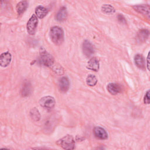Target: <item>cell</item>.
<instances>
[{
    "mask_svg": "<svg viewBox=\"0 0 150 150\" xmlns=\"http://www.w3.org/2000/svg\"><path fill=\"white\" fill-rule=\"evenodd\" d=\"M38 18L36 16V15L33 14L32 15L30 18L27 22L26 25V29L28 33L30 35H33L37 29L38 24Z\"/></svg>",
    "mask_w": 150,
    "mask_h": 150,
    "instance_id": "4",
    "label": "cell"
},
{
    "mask_svg": "<svg viewBox=\"0 0 150 150\" xmlns=\"http://www.w3.org/2000/svg\"><path fill=\"white\" fill-rule=\"evenodd\" d=\"M100 67V63L99 60L96 57H92L91 58L87 63V68L89 70L97 71L99 70Z\"/></svg>",
    "mask_w": 150,
    "mask_h": 150,
    "instance_id": "9",
    "label": "cell"
},
{
    "mask_svg": "<svg viewBox=\"0 0 150 150\" xmlns=\"http://www.w3.org/2000/svg\"><path fill=\"white\" fill-rule=\"evenodd\" d=\"M134 61L135 63L137 65V67H138L139 69H145V60L143 57V56L141 54H137L134 57Z\"/></svg>",
    "mask_w": 150,
    "mask_h": 150,
    "instance_id": "16",
    "label": "cell"
},
{
    "mask_svg": "<svg viewBox=\"0 0 150 150\" xmlns=\"http://www.w3.org/2000/svg\"><path fill=\"white\" fill-rule=\"evenodd\" d=\"M56 144L64 149L71 150L74 149L75 142L73 137L68 134L57 140Z\"/></svg>",
    "mask_w": 150,
    "mask_h": 150,
    "instance_id": "2",
    "label": "cell"
},
{
    "mask_svg": "<svg viewBox=\"0 0 150 150\" xmlns=\"http://www.w3.org/2000/svg\"><path fill=\"white\" fill-rule=\"evenodd\" d=\"M133 8L138 12L146 16L148 18L149 17V6L148 5H139L133 6Z\"/></svg>",
    "mask_w": 150,
    "mask_h": 150,
    "instance_id": "10",
    "label": "cell"
},
{
    "mask_svg": "<svg viewBox=\"0 0 150 150\" xmlns=\"http://www.w3.org/2000/svg\"><path fill=\"white\" fill-rule=\"evenodd\" d=\"M149 53H148V56H147V58H146V66H147V69L148 70H149Z\"/></svg>",
    "mask_w": 150,
    "mask_h": 150,
    "instance_id": "24",
    "label": "cell"
},
{
    "mask_svg": "<svg viewBox=\"0 0 150 150\" xmlns=\"http://www.w3.org/2000/svg\"><path fill=\"white\" fill-rule=\"evenodd\" d=\"M48 13V9L41 5L38 6L35 9L36 16L39 19H43L47 15Z\"/></svg>",
    "mask_w": 150,
    "mask_h": 150,
    "instance_id": "14",
    "label": "cell"
},
{
    "mask_svg": "<svg viewBox=\"0 0 150 150\" xmlns=\"http://www.w3.org/2000/svg\"><path fill=\"white\" fill-rule=\"evenodd\" d=\"M40 105L46 109H52L55 104V100L53 97L45 96L39 100Z\"/></svg>",
    "mask_w": 150,
    "mask_h": 150,
    "instance_id": "5",
    "label": "cell"
},
{
    "mask_svg": "<svg viewBox=\"0 0 150 150\" xmlns=\"http://www.w3.org/2000/svg\"><path fill=\"white\" fill-rule=\"evenodd\" d=\"M97 82V79L94 74H88L86 78L87 84L89 86H94Z\"/></svg>",
    "mask_w": 150,
    "mask_h": 150,
    "instance_id": "21",
    "label": "cell"
},
{
    "mask_svg": "<svg viewBox=\"0 0 150 150\" xmlns=\"http://www.w3.org/2000/svg\"><path fill=\"white\" fill-rule=\"evenodd\" d=\"M118 20L119 21V22H121V23H126V21H125V18H124V17L122 15H121V14H119L118 15Z\"/></svg>",
    "mask_w": 150,
    "mask_h": 150,
    "instance_id": "23",
    "label": "cell"
},
{
    "mask_svg": "<svg viewBox=\"0 0 150 150\" xmlns=\"http://www.w3.org/2000/svg\"><path fill=\"white\" fill-rule=\"evenodd\" d=\"M52 41L56 45H60L64 41V32L59 26H53L50 29V32Z\"/></svg>",
    "mask_w": 150,
    "mask_h": 150,
    "instance_id": "1",
    "label": "cell"
},
{
    "mask_svg": "<svg viewBox=\"0 0 150 150\" xmlns=\"http://www.w3.org/2000/svg\"><path fill=\"white\" fill-rule=\"evenodd\" d=\"M28 6V2L26 1H20L16 6V9L18 14L21 15L27 9Z\"/></svg>",
    "mask_w": 150,
    "mask_h": 150,
    "instance_id": "15",
    "label": "cell"
},
{
    "mask_svg": "<svg viewBox=\"0 0 150 150\" xmlns=\"http://www.w3.org/2000/svg\"><path fill=\"white\" fill-rule=\"evenodd\" d=\"M107 90L108 92L112 94V95H115L120 93L122 90L121 87L117 83H109L107 87Z\"/></svg>",
    "mask_w": 150,
    "mask_h": 150,
    "instance_id": "12",
    "label": "cell"
},
{
    "mask_svg": "<svg viewBox=\"0 0 150 150\" xmlns=\"http://www.w3.org/2000/svg\"><path fill=\"white\" fill-rule=\"evenodd\" d=\"M144 102L145 104H149V90H148L145 93L144 98Z\"/></svg>",
    "mask_w": 150,
    "mask_h": 150,
    "instance_id": "22",
    "label": "cell"
},
{
    "mask_svg": "<svg viewBox=\"0 0 150 150\" xmlns=\"http://www.w3.org/2000/svg\"><path fill=\"white\" fill-rule=\"evenodd\" d=\"M70 86L69 80L67 77H62L59 82V89L62 92H66L68 90Z\"/></svg>",
    "mask_w": 150,
    "mask_h": 150,
    "instance_id": "13",
    "label": "cell"
},
{
    "mask_svg": "<svg viewBox=\"0 0 150 150\" xmlns=\"http://www.w3.org/2000/svg\"><path fill=\"white\" fill-rule=\"evenodd\" d=\"M93 132L95 137L100 139H106L108 138V134L102 127L96 126L93 129Z\"/></svg>",
    "mask_w": 150,
    "mask_h": 150,
    "instance_id": "7",
    "label": "cell"
},
{
    "mask_svg": "<svg viewBox=\"0 0 150 150\" xmlns=\"http://www.w3.org/2000/svg\"><path fill=\"white\" fill-rule=\"evenodd\" d=\"M149 32L147 29L141 30L137 35L136 40L138 43H143L148 38Z\"/></svg>",
    "mask_w": 150,
    "mask_h": 150,
    "instance_id": "11",
    "label": "cell"
},
{
    "mask_svg": "<svg viewBox=\"0 0 150 150\" xmlns=\"http://www.w3.org/2000/svg\"><path fill=\"white\" fill-rule=\"evenodd\" d=\"M39 52L42 63L46 66L52 67L54 66V58L53 56L50 53H49L43 47L40 48Z\"/></svg>",
    "mask_w": 150,
    "mask_h": 150,
    "instance_id": "3",
    "label": "cell"
},
{
    "mask_svg": "<svg viewBox=\"0 0 150 150\" xmlns=\"http://www.w3.org/2000/svg\"><path fill=\"white\" fill-rule=\"evenodd\" d=\"M82 49L84 54L89 57L94 53V47L91 42L87 40H85L83 43Z\"/></svg>",
    "mask_w": 150,
    "mask_h": 150,
    "instance_id": "6",
    "label": "cell"
},
{
    "mask_svg": "<svg viewBox=\"0 0 150 150\" xmlns=\"http://www.w3.org/2000/svg\"><path fill=\"white\" fill-rule=\"evenodd\" d=\"M67 10L65 7L61 8L58 12L56 13V19L57 21L62 22L66 19L67 17Z\"/></svg>",
    "mask_w": 150,
    "mask_h": 150,
    "instance_id": "17",
    "label": "cell"
},
{
    "mask_svg": "<svg viewBox=\"0 0 150 150\" xmlns=\"http://www.w3.org/2000/svg\"><path fill=\"white\" fill-rule=\"evenodd\" d=\"M30 116L35 121H38L40 118V114L36 108H32L30 111Z\"/></svg>",
    "mask_w": 150,
    "mask_h": 150,
    "instance_id": "20",
    "label": "cell"
},
{
    "mask_svg": "<svg viewBox=\"0 0 150 150\" xmlns=\"http://www.w3.org/2000/svg\"><path fill=\"white\" fill-rule=\"evenodd\" d=\"M12 56L9 52H6L1 54L0 56V65L2 67L8 66L11 61Z\"/></svg>",
    "mask_w": 150,
    "mask_h": 150,
    "instance_id": "8",
    "label": "cell"
},
{
    "mask_svg": "<svg viewBox=\"0 0 150 150\" xmlns=\"http://www.w3.org/2000/svg\"><path fill=\"white\" fill-rule=\"evenodd\" d=\"M101 11L106 14H112L115 12L114 8L110 4H104L101 6Z\"/></svg>",
    "mask_w": 150,
    "mask_h": 150,
    "instance_id": "19",
    "label": "cell"
},
{
    "mask_svg": "<svg viewBox=\"0 0 150 150\" xmlns=\"http://www.w3.org/2000/svg\"><path fill=\"white\" fill-rule=\"evenodd\" d=\"M32 91V87L31 84L29 82H26L24 83L23 87L21 90V94L23 97L28 96L30 93Z\"/></svg>",
    "mask_w": 150,
    "mask_h": 150,
    "instance_id": "18",
    "label": "cell"
}]
</instances>
